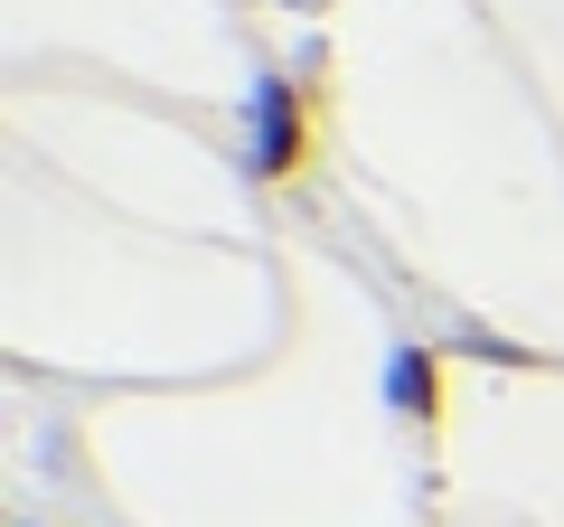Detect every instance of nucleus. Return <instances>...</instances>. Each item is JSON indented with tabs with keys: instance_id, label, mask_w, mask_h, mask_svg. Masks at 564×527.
<instances>
[{
	"instance_id": "nucleus-2",
	"label": "nucleus",
	"mask_w": 564,
	"mask_h": 527,
	"mask_svg": "<svg viewBox=\"0 0 564 527\" xmlns=\"http://www.w3.org/2000/svg\"><path fill=\"white\" fill-rule=\"evenodd\" d=\"M386 406L404 415V424H443V358H433V348H414V340H395L386 348Z\"/></svg>"
},
{
	"instance_id": "nucleus-1",
	"label": "nucleus",
	"mask_w": 564,
	"mask_h": 527,
	"mask_svg": "<svg viewBox=\"0 0 564 527\" xmlns=\"http://www.w3.org/2000/svg\"><path fill=\"white\" fill-rule=\"evenodd\" d=\"M311 85L302 76H263L254 104H245V161H254L263 189H292L311 180Z\"/></svg>"
}]
</instances>
